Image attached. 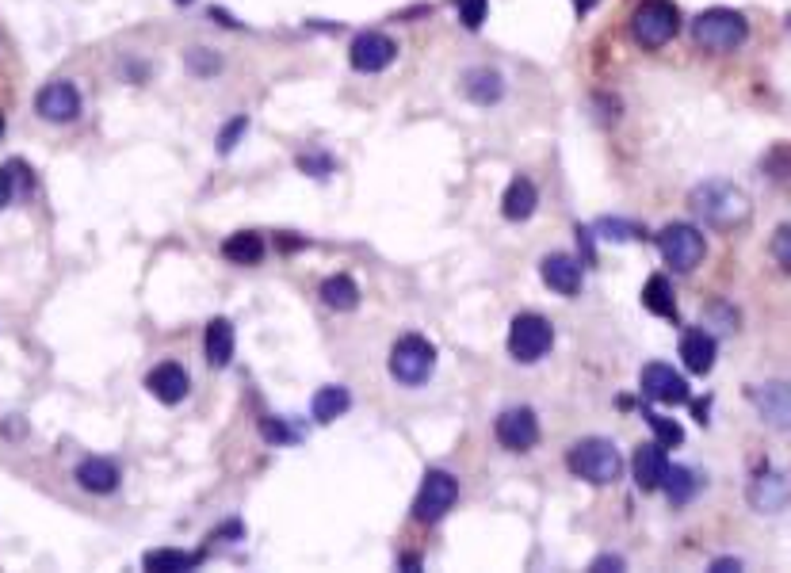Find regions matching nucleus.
<instances>
[{"label": "nucleus", "instance_id": "1", "mask_svg": "<svg viewBox=\"0 0 791 573\" xmlns=\"http://www.w3.org/2000/svg\"><path fill=\"white\" fill-rule=\"evenodd\" d=\"M688 207L711 230H734V226H742L749 218L746 195L734 188V184H727V180H704L700 188H692Z\"/></svg>", "mask_w": 791, "mask_h": 573}, {"label": "nucleus", "instance_id": "2", "mask_svg": "<svg viewBox=\"0 0 791 573\" xmlns=\"http://www.w3.org/2000/svg\"><path fill=\"white\" fill-rule=\"evenodd\" d=\"M566 467L574 478L589 482V486H612L620 478L623 459L612 440H600V436H589V440H578L566 455Z\"/></svg>", "mask_w": 791, "mask_h": 573}, {"label": "nucleus", "instance_id": "3", "mask_svg": "<svg viewBox=\"0 0 791 573\" xmlns=\"http://www.w3.org/2000/svg\"><path fill=\"white\" fill-rule=\"evenodd\" d=\"M692 35L711 54H730V50H738L749 39V23L734 8H707L692 23Z\"/></svg>", "mask_w": 791, "mask_h": 573}, {"label": "nucleus", "instance_id": "4", "mask_svg": "<svg viewBox=\"0 0 791 573\" xmlns=\"http://www.w3.org/2000/svg\"><path fill=\"white\" fill-rule=\"evenodd\" d=\"M390 379L402 382V386H421V382L432 379L436 371V348L428 344L421 333H406L390 344Z\"/></svg>", "mask_w": 791, "mask_h": 573}, {"label": "nucleus", "instance_id": "5", "mask_svg": "<svg viewBox=\"0 0 791 573\" xmlns=\"http://www.w3.org/2000/svg\"><path fill=\"white\" fill-rule=\"evenodd\" d=\"M681 31V12L673 0H639L631 12V35L646 50H662Z\"/></svg>", "mask_w": 791, "mask_h": 573}, {"label": "nucleus", "instance_id": "6", "mask_svg": "<svg viewBox=\"0 0 791 573\" xmlns=\"http://www.w3.org/2000/svg\"><path fill=\"white\" fill-rule=\"evenodd\" d=\"M459 501V478L448 474V470H428L421 489H417V501H413V520L417 524H440Z\"/></svg>", "mask_w": 791, "mask_h": 573}, {"label": "nucleus", "instance_id": "7", "mask_svg": "<svg viewBox=\"0 0 791 573\" xmlns=\"http://www.w3.org/2000/svg\"><path fill=\"white\" fill-rule=\"evenodd\" d=\"M555 344V325L543 314H516L509 325V352L520 363H539Z\"/></svg>", "mask_w": 791, "mask_h": 573}, {"label": "nucleus", "instance_id": "8", "mask_svg": "<svg viewBox=\"0 0 791 573\" xmlns=\"http://www.w3.org/2000/svg\"><path fill=\"white\" fill-rule=\"evenodd\" d=\"M658 249H662L665 264H669L673 272L688 276V272L704 260L707 241L696 226H688V222H673V226H665L662 234H658Z\"/></svg>", "mask_w": 791, "mask_h": 573}, {"label": "nucleus", "instance_id": "9", "mask_svg": "<svg viewBox=\"0 0 791 573\" xmlns=\"http://www.w3.org/2000/svg\"><path fill=\"white\" fill-rule=\"evenodd\" d=\"M398 58V43L383 31H360L348 46V62L356 73H383Z\"/></svg>", "mask_w": 791, "mask_h": 573}, {"label": "nucleus", "instance_id": "10", "mask_svg": "<svg viewBox=\"0 0 791 573\" xmlns=\"http://www.w3.org/2000/svg\"><path fill=\"white\" fill-rule=\"evenodd\" d=\"M639 386L650 402H662V405H685L688 398H692L685 375H681V371H673L669 363H646V367H642Z\"/></svg>", "mask_w": 791, "mask_h": 573}, {"label": "nucleus", "instance_id": "11", "mask_svg": "<svg viewBox=\"0 0 791 573\" xmlns=\"http://www.w3.org/2000/svg\"><path fill=\"white\" fill-rule=\"evenodd\" d=\"M35 111H39V119L54 123V127L73 123V119L81 115V92H77L73 81H50V85L39 88V96H35Z\"/></svg>", "mask_w": 791, "mask_h": 573}, {"label": "nucleus", "instance_id": "12", "mask_svg": "<svg viewBox=\"0 0 791 573\" xmlns=\"http://www.w3.org/2000/svg\"><path fill=\"white\" fill-rule=\"evenodd\" d=\"M493 436L505 451H532L539 444V421H535L532 409H505L493 425Z\"/></svg>", "mask_w": 791, "mask_h": 573}, {"label": "nucleus", "instance_id": "13", "mask_svg": "<svg viewBox=\"0 0 791 573\" xmlns=\"http://www.w3.org/2000/svg\"><path fill=\"white\" fill-rule=\"evenodd\" d=\"M539 276L543 283L562 298H574L581 291V260L566 253H551L539 260Z\"/></svg>", "mask_w": 791, "mask_h": 573}, {"label": "nucleus", "instance_id": "14", "mask_svg": "<svg viewBox=\"0 0 791 573\" xmlns=\"http://www.w3.org/2000/svg\"><path fill=\"white\" fill-rule=\"evenodd\" d=\"M146 390H150L157 402L176 405V402H184V398H188L192 379H188V371H184L180 363H157L150 375H146Z\"/></svg>", "mask_w": 791, "mask_h": 573}, {"label": "nucleus", "instance_id": "15", "mask_svg": "<svg viewBox=\"0 0 791 573\" xmlns=\"http://www.w3.org/2000/svg\"><path fill=\"white\" fill-rule=\"evenodd\" d=\"M749 505L757 512L788 509V474H784V470H761V474L749 482Z\"/></svg>", "mask_w": 791, "mask_h": 573}, {"label": "nucleus", "instance_id": "16", "mask_svg": "<svg viewBox=\"0 0 791 573\" xmlns=\"http://www.w3.org/2000/svg\"><path fill=\"white\" fill-rule=\"evenodd\" d=\"M631 470H635V486L642 493H650V489H662V478L665 470H669V455H665L662 444H642L635 451V459H631Z\"/></svg>", "mask_w": 791, "mask_h": 573}, {"label": "nucleus", "instance_id": "17", "mask_svg": "<svg viewBox=\"0 0 791 573\" xmlns=\"http://www.w3.org/2000/svg\"><path fill=\"white\" fill-rule=\"evenodd\" d=\"M749 402L757 405V413H761L772 428H788V386H784V382L749 386Z\"/></svg>", "mask_w": 791, "mask_h": 573}, {"label": "nucleus", "instance_id": "18", "mask_svg": "<svg viewBox=\"0 0 791 573\" xmlns=\"http://www.w3.org/2000/svg\"><path fill=\"white\" fill-rule=\"evenodd\" d=\"M119 467L104 459V455H88L81 459V467H77V486L88 489V493H115L119 489Z\"/></svg>", "mask_w": 791, "mask_h": 573}, {"label": "nucleus", "instance_id": "19", "mask_svg": "<svg viewBox=\"0 0 791 573\" xmlns=\"http://www.w3.org/2000/svg\"><path fill=\"white\" fill-rule=\"evenodd\" d=\"M681 360L692 375H707L715 367V337L707 329H688L681 337Z\"/></svg>", "mask_w": 791, "mask_h": 573}, {"label": "nucleus", "instance_id": "20", "mask_svg": "<svg viewBox=\"0 0 791 573\" xmlns=\"http://www.w3.org/2000/svg\"><path fill=\"white\" fill-rule=\"evenodd\" d=\"M463 92H467L471 104L493 107V104H501V96H505V77H501L497 69H471V73L463 77Z\"/></svg>", "mask_w": 791, "mask_h": 573}, {"label": "nucleus", "instance_id": "21", "mask_svg": "<svg viewBox=\"0 0 791 573\" xmlns=\"http://www.w3.org/2000/svg\"><path fill=\"white\" fill-rule=\"evenodd\" d=\"M539 207V191L528 176H516L513 184L505 188V199H501V214L509 218V222H528Z\"/></svg>", "mask_w": 791, "mask_h": 573}, {"label": "nucleus", "instance_id": "22", "mask_svg": "<svg viewBox=\"0 0 791 573\" xmlns=\"http://www.w3.org/2000/svg\"><path fill=\"white\" fill-rule=\"evenodd\" d=\"M203 348H207V363L211 367H230V360H234V325L226 318H214L211 325H207V337H203Z\"/></svg>", "mask_w": 791, "mask_h": 573}, {"label": "nucleus", "instance_id": "23", "mask_svg": "<svg viewBox=\"0 0 791 573\" xmlns=\"http://www.w3.org/2000/svg\"><path fill=\"white\" fill-rule=\"evenodd\" d=\"M203 551H176V547H161V551H150L142 558V566L153 573H184V570H199L203 566Z\"/></svg>", "mask_w": 791, "mask_h": 573}, {"label": "nucleus", "instance_id": "24", "mask_svg": "<svg viewBox=\"0 0 791 573\" xmlns=\"http://www.w3.org/2000/svg\"><path fill=\"white\" fill-rule=\"evenodd\" d=\"M321 302L337 314H352L360 306V287L352 276H329L321 283Z\"/></svg>", "mask_w": 791, "mask_h": 573}, {"label": "nucleus", "instance_id": "25", "mask_svg": "<svg viewBox=\"0 0 791 573\" xmlns=\"http://www.w3.org/2000/svg\"><path fill=\"white\" fill-rule=\"evenodd\" d=\"M348 409H352V394L344 386H321L318 394H314V405H310V413H314L318 425H333Z\"/></svg>", "mask_w": 791, "mask_h": 573}, {"label": "nucleus", "instance_id": "26", "mask_svg": "<svg viewBox=\"0 0 791 573\" xmlns=\"http://www.w3.org/2000/svg\"><path fill=\"white\" fill-rule=\"evenodd\" d=\"M222 256L230 264H260L264 260V237L260 234H230L222 241Z\"/></svg>", "mask_w": 791, "mask_h": 573}, {"label": "nucleus", "instance_id": "27", "mask_svg": "<svg viewBox=\"0 0 791 573\" xmlns=\"http://www.w3.org/2000/svg\"><path fill=\"white\" fill-rule=\"evenodd\" d=\"M642 306L658 318H677V298H673V287L665 276H650L646 287H642Z\"/></svg>", "mask_w": 791, "mask_h": 573}, {"label": "nucleus", "instance_id": "28", "mask_svg": "<svg viewBox=\"0 0 791 573\" xmlns=\"http://www.w3.org/2000/svg\"><path fill=\"white\" fill-rule=\"evenodd\" d=\"M662 489L669 493L673 505H688V501L696 497V489H700V478H696V470L673 467V463H669V470H665V478H662Z\"/></svg>", "mask_w": 791, "mask_h": 573}, {"label": "nucleus", "instance_id": "29", "mask_svg": "<svg viewBox=\"0 0 791 573\" xmlns=\"http://www.w3.org/2000/svg\"><path fill=\"white\" fill-rule=\"evenodd\" d=\"M23 191H31V172H23L20 161H12L8 169H0V211Z\"/></svg>", "mask_w": 791, "mask_h": 573}, {"label": "nucleus", "instance_id": "30", "mask_svg": "<svg viewBox=\"0 0 791 573\" xmlns=\"http://www.w3.org/2000/svg\"><path fill=\"white\" fill-rule=\"evenodd\" d=\"M642 417H646V425L654 428V436H658V444H662V447L685 444V428L677 425L673 417H662V413H654V409H646Z\"/></svg>", "mask_w": 791, "mask_h": 573}, {"label": "nucleus", "instance_id": "31", "mask_svg": "<svg viewBox=\"0 0 791 573\" xmlns=\"http://www.w3.org/2000/svg\"><path fill=\"white\" fill-rule=\"evenodd\" d=\"M455 8H459V20L467 31H478L482 23H486V12H490V0H455Z\"/></svg>", "mask_w": 791, "mask_h": 573}, {"label": "nucleus", "instance_id": "32", "mask_svg": "<svg viewBox=\"0 0 791 573\" xmlns=\"http://www.w3.org/2000/svg\"><path fill=\"white\" fill-rule=\"evenodd\" d=\"M188 69H192V73H199V77H214V73L222 69V58H218L214 50L195 46V50H188Z\"/></svg>", "mask_w": 791, "mask_h": 573}, {"label": "nucleus", "instance_id": "33", "mask_svg": "<svg viewBox=\"0 0 791 573\" xmlns=\"http://www.w3.org/2000/svg\"><path fill=\"white\" fill-rule=\"evenodd\" d=\"M597 230H600V237H608V241H635V237H642L639 226L620 222V218H600Z\"/></svg>", "mask_w": 791, "mask_h": 573}, {"label": "nucleus", "instance_id": "34", "mask_svg": "<svg viewBox=\"0 0 791 573\" xmlns=\"http://www.w3.org/2000/svg\"><path fill=\"white\" fill-rule=\"evenodd\" d=\"M245 130H249V119H245V115L230 119V123L222 127V134H218V153H234L237 142L245 138Z\"/></svg>", "mask_w": 791, "mask_h": 573}, {"label": "nucleus", "instance_id": "35", "mask_svg": "<svg viewBox=\"0 0 791 573\" xmlns=\"http://www.w3.org/2000/svg\"><path fill=\"white\" fill-rule=\"evenodd\" d=\"M260 436H264L268 444H295V440H299V432H295V428H287L283 421H272V417H264V421H260Z\"/></svg>", "mask_w": 791, "mask_h": 573}, {"label": "nucleus", "instance_id": "36", "mask_svg": "<svg viewBox=\"0 0 791 573\" xmlns=\"http://www.w3.org/2000/svg\"><path fill=\"white\" fill-rule=\"evenodd\" d=\"M299 169L310 172V176H318V180H325V176L333 172V157H329V153H302Z\"/></svg>", "mask_w": 791, "mask_h": 573}, {"label": "nucleus", "instance_id": "37", "mask_svg": "<svg viewBox=\"0 0 791 573\" xmlns=\"http://www.w3.org/2000/svg\"><path fill=\"white\" fill-rule=\"evenodd\" d=\"M772 253H776V264L788 272L791 268V230L788 226H780V230H776V237H772Z\"/></svg>", "mask_w": 791, "mask_h": 573}, {"label": "nucleus", "instance_id": "38", "mask_svg": "<svg viewBox=\"0 0 791 573\" xmlns=\"http://www.w3.org/2000/svg\"><path fill=\"white\" fill-rule=\"evenodd\" d=\"M593 573H608V570H623V558L620 554H600V558H593V566H589Z\"/></svg>", "mask_w": 791, "mask_h": 573}, {"label": "nucleus", "instance_id": "39", "mask_svg": "<svg viewBox=\"0 0 791 573\" xmlns=\"http://www.w3.org/2000/svg\"><path fill=\"white\" fill-rule=\"evenodd\" d=\"M734 570H742L738 558H715V562H711V573H734Z\"/></svg>", "mask_w": 791, "mask_h": 573}, {"label": "nucleus", "instance_id": "40", "mask_svg": "<svg viewBox=\"0 0 791 573\" xmlns=\"http://www.w3.org/2000/svg\"><path fill=\"white\" fill-rule=\"evenodd\" d=\"M578 245L585 249V260L593 264V230H585V226H578Z\"/></svg>", "mask_w": 791, "mask_h": 573}, {"label": "nucleus", "instance_id": "41", "mask_svg": "<svg viewBox=\"0 0 791 573\" xmlns=\"http://www.w3.org/2000/svg\"><path fill=\"white\" fill-rule=\"evenodd\" d=\"M574 4H578V12H593L600 0H574Z\"/></svg>", "mask_w": 791, "mask_h": 573}, {"label": "nucleus", "instance_id": "42", "mask_svg": "<svg viewBox=\"0 0 791 573\" xmlns=\"http://www.w3.org/2000/svg\"><path fill=\"white\" fill-rule=\"evenodd\" d=\"M0 138H4V115H0Z\"/></svg>", "mask_w": 791, "mask_h": 573}, {"label": "nucleus", "instance_id": "43", "mask_svg": "<svg viewBox=\"0 0 791 573\" xmlns=\"http://www.w3.org/2000/svg\"><path fill=\"white\" fill-rule=\"evenodd\" d=\"M176 4H192V0H176Z\"/></svg>", "mask_w": 791, "mask_h": 573}]
</instances>
